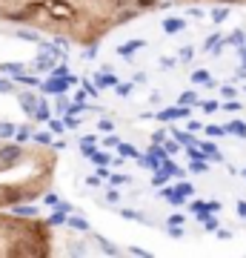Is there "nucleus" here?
Segmentation results:
<instances>
[{
    "mask_svg": "<svg viewBox=\"0 0 246 258\" xmlns=\"http://www.w3.org/2000/svg\"><path fill=\"white\" fill-rule=\"evenodd\" d=\"M0 23L35 29L80 49L101 46L115 32L89 0H0Z\"/></svg>",
    "mask_w": 246,
    "mask_h": 258,
    "instance_id": "f257e3e1",
    "label": "nucleus"
},
{
    "mask_svg": "<svg viewBox=\"0 0 246 258\" xmlns=\"http://www.w3.org/2000/svg\"><path fill=\"white\" fill-rule=\"evenodd\" d=\"M57 172V147L0 138V210L43 198Z\"/></svg>",
    "mask_w": 246,
    "mask_h": 258,
    "instance_id": "f03ea898",
    "label": "nucleus"
},
{
    "mask_svg": "<svg viewBox=\"0 0 246 258\" xmlns=\"http://www.w3.org/2000/svg\"><path fill=\"white\" fill-rule=\"evenodd\" d=\"M55 252L52 224L40 215L0 210V258H49Z\"/></svg>",
    "mask_w": 246,
    "mask_h": 258,
    "instance_id": "7ed1b4c3",
    "label": "nucleus"
},
{
    "mask_svg": "<svg viewBox=\"0 0 246 258\" xmlns=\"http://www.w3.org/2000/svg\"><path fill=\"white\" fill-rule=\"evenodd\" d=\"M69 86H72V83H69V78H57V75H52L49 81H43V92L46 95H63Z\"/></svg>",
    "mask_w": 246,
    "mask_h": 258,
    "instance_id": "20e7f679",
    "label": "nucleus"
},
{
    "mask_svg": "<svg viewBox=\"0 0 246 258\" xmlns=\"http://www.w3.org/2000/svg\"><path fill=\"white\" fill-rule=\"evenodd\" d=\"M37 106H40V95H35V92H20V109L26 112L32 120H35Z\"/></svg>",
    "mask_w": 246,
    "mask_h": 258,
    "instance_id": "39448f33",
    "label": "nucleus"
},
{
    "mask_svg": "<svg viewBox=\"0 0 246 258\" xmlns=\"http://www.w3.org/2000/svg\"><path fill=\"white\" fill-rule=\"evenodd\" d=\"M178 6H201V3H215V6H246V0H172Z\"/></svg>",
    "mask_w": 246,
    "mask_h": 258,
    "instance_id": "423d86ee",
    "label": "nucleus"
},
{
    "mask_svg": "<svg viewBox=\"0 0 246 258\" xmlns=\"http://www.w3.org/2000/svg\"><path fill=\"white\" fill-rule=\"evenodd\" d=\"M189 106H172V109H160L157 112V120H160V123H169V120H178V118H186V115H189Z\"/></svg>",
    "mask_w": 246,
    "mask_h": 258,
    "instance_id": "0eeeda50",
    "label": "nucleus"
},
{
    "mask_svg": "<svg viewBox=\"0 0 246 258\" xmlns=\"http://www.w3.org/2000/svg\"><path fill=\"white\" fill-rule=\"evenodd\" d=\"M95 83H98L101 89H115V86H118V78H115L112 72H106V69H103V72L95 75Z\"/></svg>",
    "mask_w": 246,
    "mask_h": 258,
    "instance_id": "6e6552de",
    "label": "nucleus"
},
{
    "mask_svg": "<svg viewBox=\"0 0 246 258\" xmlns=\"http://www.w3.org/2000/svg\"><path fill=\"white\" fill-rule=\"evenodd\" d=\"M183 29H186V20H181V18H166L163 20L166 35H178V32H183Z\"/></svg>",
    "mask_w": 246,
    "mask_h": 258,
    "instance_id": "1a4fd4ad",
    "label": "nucleus"
},
{
    "mask_svg": "<svg viewBox=\"0 0 246 258\" xmlns=\"http://www.w3.org/2000/svg\"><path fill=\"white\" fill-rule=\"evenodd\" d=\"M223 126H226V135L246 138V120H229V123H223Z\"/></svg>",
    "mask_w": 246,
    "mask_h": 258,
    "instance_id": "9d476101",
    "label": "nucleus"
},
{
    "mask_svg": "<svg viewBox=\"0 0 246 258\" xmlns=\"http://www.w3.org/2000/svg\"><path fill=\"white\" fill-rule=\"evenodd\" d=\"M137 49H143V40H132V43H123V46L118 49V55H120V57H132Z\"/></svg>",
    "mask_w": 246,
    "mask_h": 258,
    "instance_id": "9b49d317",
    "label": "nucleus"
},
{
    "mask_svg": "<svg viewBox=\"0 0 246 258\" xmlns=\"http://www.w3.org/2000/svg\"><path fill=\"white\" fill-rule=\"evenodd\" d=\"M52 118V112H49V103L40 98V106H37V112H35V120L32 123H43V120H49Z\"/></svg>",
    "mask_w": 246,
    "mask_h": 258,
    "instance_id": "f8f14e48",
    "label": "nucleus"
},
{
    "mask_svg": "<svg viewBox=\"0 0 246 258\" xmlns=\"http://www.w3.org/2000/svg\"><path fill=\"white\" fill-rule=\"evenodd\" d=\"M160 195H163V198H166V201H169V204H175V207H181V204L186 201V198H183V195L178 192V189H172V186H166V189H163V192H160Z\"/></svg>",
    "mask_w": 246,
    "mask_h": 258,
    "instance_id": "ddd939ff",
    "label": "nucleus"
},
{
    "mask_svg": "<svg viewBox=\"0 0 246 258\" xmlns=\"http://www.w3.org/2000/svg\"><path fill=\"white\" fill-rule=\"evenodd\" d=\"M178 103H181V106H195V103H201V101H198V92H195V89H186V92L178 98Z\"/></svg>",
    "mask_w": 246,
    "mask_h": 258,
    "instance_id": "4468645a",
    "label": "nucleus"
},
{
    "mask_svg": "<svg viewBox=\"0 0 246 258\" xmlns=\"http://www.w3.org/2000/svg\"><path fill=\"white\" fill-rule=\"evenodd\" d=\"M192 83H203V86H215L206 69H198V72H192Z\"/></svg>",
    "mask_w": 246,
    "mask_h": 258,
    "instance_id": "2eb2a0df",
    "label": "nucleus"
},
{
    "mask_svg": "<svg viewBox=\"0 0 246 258\" xmlns=\"http://www.w3.org/2000/svg\"><path fill=\"white\" fill-rule=\"evenodd\" d=\"M69 227H72V230H80V232H89V224L83 221V215H69Z\"/></svg>",
    "mask_w": 246,
    "mask_h": 258,
    "instance_id": "dca6fc26",
    "label": "nucleus"
},
{
    "mask_svg": "<svg viewBox=\"0 0 246 258\" xmlns=\"http://www.w3.org/2000/svg\"><path fill=\"white\" fill-rule=\"evenodd\" d=\"M0 72H6V75H23V72H26V66H23V63H0Z\"/></svg>",
    "mask_w": 246,
    "mask_h": 258,
    "instance_id": "f3484780",
    "label": "nucleus"
},
{
    "mask_svg": "<svg viewBox=\"0 0 246 258\" xmlns=\"http://www.w3.org/2000/svg\"><path fill=\"white\" fill-rule=\"evenodd\" d=\"M118 149H120V155L132 158V161H137V158H140V152H137V149L132 147V144H123V141H120V144H118Z\"/></svg>",
    "mask_w": 246,
    "mask_h": 258,
    "instance_id": "a211bd4d",
    "label": "nucleus"
},
{
    "mask_svg": "<svg viewBox=\"0 0 246 258\" xmlns=\"http://www.w3.org/2000/svg\"><path fill=\"white\" fill-rule=\"evenodd\" d=\"M226 18H229V6H215V12H212V23H223Z\"/></svg>",
    "mask_w": 246,
    "mask_h": 258,
    "instance_id": "6ab92c4d",
    "label": "nucleus"
},
{
    "mask_svg": "<svg viewBox=\"0 0 246 258\" xmlns=\"http://www.w3.org/2000/svg\"><path fill=\"white\" fill-rule=\"evenodd\" d=\"M220 40H223V35H220V32H215V35H209V37H206V43H203V49H206V52H215V46H218Z\"/></svg>",
    "mask_w": 246,
    "mask_h": 258,
    "instance_id": "aec40b11",
    "label": "nucleus"
},
{
    "mask_svg": "<svg viewBox=\"0 0 246 258\" xmlns=\"http://www.w3.org/2000/svg\"><path fill=\"white\" fill-rule=\"evenodd\" d=\"M32 129H35V126H18V135H15V138L23 141V144H29V141H32V135H35Z\"/></svg>",
    "mask_w": 246,
    "mask_h": 258,
    "instance_id": "412c9836",
    "label": "nucleus"
},
{
    "mask_svg": "<svg viewBox=\"0 0 246 258\" xmlns=\"http://www.w3.org/2000/svg\"><path fill=\"white\" fill-rule=\"evenodd\" d=\"M15 135H18L15 123H0V138H15Z\"/></svg>",
    "mask_w": 246,
    "mask_h": 258,
    "instance_id": "4be33fe9",
    "label": "nucleus"
},
{
    "mask_svg": "<svg viewBox=\"0 0 246 258\" xmlns=\"http://www.w3.org/2000/svg\"><path fill=\"white\" fill-rule=\"evenodd\" d=\"M92 238L98 241V244H101V247L106 249V252H109V255H118V252H120V249H118V247H112V244H109L106 238H103V235H92Z\"/></svg>",
    "mask_w": 246,
    "mask_h": 258,
    "instance_id": "5701e85b",
    "label": "nucleus"
},
{
    "mask_svg": "<svg viewBox=\"0 0 246 258\" xmlns=\"http://www.w3.org/2000/svg\"><path fill=\"white\" fill-rule=\"evenodd\" d=\"M15 81L23 83V86H37V83H40V81L35 78V75H26V72H23V75H15Z\"/></svg>",
    "mask_w": 246,
    "mask_h": 258,
    "instance_id": "b1692460",
    "label": "nucleus"
},
{
    "mask_svg": "<svg viewBox=\"0 0 246 258\" xmlns=\"http://www.w3.org/2000/svg\"><path fill=\"white\" fill-rule=\"evenodd\" d=\"M175 141H178V144H183V147H189V144H195V138H192V132H178V129H175Z\"/></svg>",
    "mask_w": 246,
    "mask_h": 258,
    "instance_id": "393cba45",
    "label": "nucleus"
},
{
    "mask_svg": "<svg viewBox=\"0 0 246 258\" xmlns=\"http://www.w3.org/2000/svg\"><path fill=\"white\" fill-rule=\"evenodd\" d=\"M92 161H95L98 166H109L112 164V158L106 155V152H92Z\"/></svg>",
    "mask_w": 246,
    "mask_h": 258,
    "instance_id": "a878e982",
    "label": "nucleus"
},
{
    "mask_svg": "<svg viewBox=\"0 0 246 258\" xmlns=\"http://www.w3.org/2000/svg\"><path fill=\"white\" fill-rule=\"evenodd\" d=\"M43 201L49 204V207H52V210H57V207H60V204H63V201H60V198H57L55 192H52V189H49V192L43 195Z\"/></svg>",
    "mask_w": 246,
    "mask_h": 258,
    "instance_id": "bb28decb",
    "label": "nucleus"
},
{
    "mask_svg": "<svg viewBox=\"0 0 246 258\" xmlns=\"http://www.w3.org/2000/svg\"><path fill=\"white\" fill-rule=\"evenodd\" d=\"M120 215H123V218H129V221H146L137 210H120Z\"/></svg>",
    "mask_w": 246,
    "mask_h": 258,
    "instance_id": "cd10ccee",
    "label": "nucleus"
},
{
    "mask_svg": "<svg viewBox=\"0 0 246 258\" xmlns=\"http://www.w3.org/2000/svg\"><path fill=\"white\" fill-rule=\"evenodd\" d=\"M49 129H52L55 135H60V132L66 129V123H63V120H57V118H49Z\"/></svg>",
    "mask_w": 246,
    "mask_h": 258,
    "instance_id": "c85d7f7f",
    "label": "nucleus"
},
{
    "mask_svg": "<svg viewBox=\"0 0 246 258\" xmlns=\"http://www.w3.org/2000/svg\"><path fill=\"white\" fill-rule=\"evenodd\" d=\"M63 123H66V129H77V126H80V120L74 118V112H69V115H66Z\"/></svg>",
    "mask_w": 246,
    "mask_h": 258,
    "instance_id": "c756f323",
    "label": "nucleus"
},
{
    "mask_svg": "<svg viewBox=\"0 0 246 258\" xmlns=\"http://www.w3.org/2000/svg\"><path fill=\"white\" fill-rule=\"evenodd\" d=\"M175 189H178V192H181L183 198H189V195H195V186H192V184H178Z\"/></svg>",
    "mask_w": 246,
    "mask_h": 258,
    "instance_id": "7c9ffc66",
    "label": "nucleus"
},
{
    "mask_svg": "<svg viewBox=\"0 0 246 258\" xmlns=\"http://www.w3.org/2000/svg\"><path fill=\"white\" fill-rule=\"evenodd\" d=\"M0 92H3V95H12V92H15V83L6 81V78H0Z\"/></svg>",
    "mask_w": 246,
    "mask_h": 258,
    "instance_id": "2f4dec72",
    "label": "nucleus"
},
{
    "mask_svg": "<svg viewBox=\"0 0 246 258\" xmlns=\"http://www.w3.org/2000/svg\"><path fill=\"white\" fill-rule=\"evenodd\" d=\"M206 132H209L212 138H220V135H226V126H215L212 123V126H206Z\"/></svg>",
    "mask_w": 246,
    "mask_h": 258,
    "instance_id": "473e14b6",
    "label": "nucleus"
},
{
    "mask_svg": "<svg viewBox=\"0 0 246 258\" xmlns=\"http://www.w3.org/2000/svg\"><path fill=\"white\" fill-rule=\"evenodd\" d=\"M240 106L243 103H237L235 98H226V103H223V109H229V112H240Z\"/></svg>",
    "mask_w": 246,
    "mask_h": 258,
    "instance_id": "72a5a7b5",
    "label": "nucleus"
},
{
    "mask_svg": "<svg viewBox=\"0 0 246 258\" xmlns=\"http://www.w3.org/2000/svg\"><path fill=\"white\" fill-rule=\"evenodd\" d=\"M201 106H203V112H209V115H212V112H218L220 103L218 101H201Z\"/></svg>",
    "mask_w": 246,
    "mask_h": 258,
    "instance_id": "f704fd0d",
    "label": "nucleus"
},
{
    "mask_svg": "<svg viewBox=\"0 0 246 258\" xmlns=\"http://www.w3.org/2000/svg\"><path fill=\"white\" fill-rule=\"evenodd\" d=\"M203 230H206V232H215V230H218V218H212V215H209V218L203 221Z\"/></svg>",
    "mask_w": 246,
    "mask_h": 258,
    "instance_id": "c9c22d12",
    "label": "nucleus"
},
{
    "mask_svg": "<svg viewBox=\"0 0 246 258\" xmlns=\"http://www.w3.org/2000/svg\"><path fill=\"white\" fill-rule=\"evenodd\" d=\"M195 57V46H183L181 49V60H192Z\"/></svg>",
    "mask_w": 246,
    "mask_h": 258,
    "instance_id": "e433bc0d",
    "label": "nucleus"
},
{
    "mask_svg": "<svg viewBox=\"0 0 246 258\" xmlns=\"http://www.w3.org/2000/svg\"><path fill=\"white\" fill-rule=\"evenodd\" d=\"M183 221H186V215H183V212H175V215H169V224H175V227H181Z\"/></svg>",
    "mask_w": 246,
    "mask_h": 258,
    "instance_id": "4c0bfd02",
    "label": "nucleus"
},
{
    "mask_svg": "<svg viewBox=\"0 0 246 258\" xmlns=\"http://www.w3.org/2000/svg\"><path fill=\"white\" fill-rule=\"evenodd\" d=\"M115 92H118V95H129V92H132V86H129V83H118V86H115Z\"/></svg>",
    "mask_w": 246,
    "mask_h": 258,
    "instance_id": "58836bf2",
    "label": "nucleus"
},
{
    "mask_svg": "<svg viewBox=\"0 0 246 258\" xmlns=\"http://www.w3.org/2000/svg\"><path fill=\"white\" fill-rule=\"evenodd\" d=\"M52 75H57V78H69V69H66V66H55Z\"/></svg>",
    "mask_w": 246,
    "mask_h": 258,
    "instance_id": "ea45409f",
    "label": "nucleus"
},
{
    "mask_svg": "<svg viewBox=\"0 0 246 258\" xmlns=\"http://www.w3.org/2000/svg\"><path fill=\"white\" fill-rule=\"evenodd\" d=\"M120 141L115 138V135H106V138H103V147H118Z\"/></svg>",
    "mask_w": 246,
    "mask_h": 258,
    "instance_id": "a19ab883",
    "label": "nucleus"
},
{
    "mask_svg": "<svg viewBox=\"0 0 246 258\" xmlns=\"http://www.w3.org/2000/svg\"><path fill=\"white\" fill-rule=\"evenodd\" d=\"M163 147H166V152H169V155H175V152H178V141H166Z\"/></svg>",
    "mask_w": 246,
    "mask_h": 258,
    "instance_id": "79ce46f5",
    "label": "nucleus"
},
{
    "mask_svg": "<svg viewBox=\"0 0 246 258\" xmlns=\"http://www.w3.org/2000/svg\"><path fill=\"white\" fill-rule=\"evenodd\" d=\"M169 235H172V238H181L183 230H181V227H175V224H169Z\"/></svg>",
    "mask_w": 246,
    "mask_h": 258,
    "instance_id": "37998d69",
    "label": "nucleus"
},
{
    "mask_svg": "<svg viewBox=\"0 0 246 258\" xmlns=\"http://www.w3.org/2000/svg\"><path fill=\"white\" fill-rule=\"evenodd\" d=\"M98 126H101L103 132H112V129H115V123H112V120H106V118H103L101 123H98Z\"/></svg>",
    "mask_w": 246,
    "mask_h": 258,
    "instance_id": "c03bdc74",
    "label": "nucleus"
},
{
    "mask_svg": "<svg viewBox=\"0 0 246 258\" xmlns=\"http://www.w3.org/2000/svg\"><path fill=\"white\" fill-rule=\"evenodd\" d=\"M112 184H115V186H120V184H129V178H126V175H112Z\"/></svg>",
    "mask_w": 246,
    "mask_h": 258,
    "instance_id": "a18cd8bd",
    "label": "nucleus"
},
{
    "mask_svg": "<svg viewBox=\"0 0 246 258\" xmlns=\"http://www.w3.org/2000/svg\"><path fill=\"white\" fill-rule=\"evenodd\" d=\"M83 89H86V92H89V98H98V89H95V86H92L89 81L83 83Z\"/></svg>",
    "mask_w": 246,
    "mask_h": 258,
    "instance_id": "49530a36",
    "label": "nucleus"
},
{
    "mask_svg": "<svg viewBox=\"0 0 246 258\" xmlns=\"http://www.w3.org/2000/svg\"><path fill=\"white\" fill-rule=\"evenodd\" d=\"M220 95H223V98H235V86H223Z\"/></svg>",
    "mask_w": 246,
    "mask_h": 258,
    "instance_id": "de8ad7c7",
    "label": "nucleus"
},
{
    "mask_svg": "<svg viewBox=\"0 0 246 258\" xmlns=\"http://www.w3.org/2000/svg\"><path fill=\"white\" fill-rule=\"evenodd\" d=\"M206 207H209V212H215V215L220 212V201H206Z\"/></svg>",
    "mask_w": 246,
    "mask_h": 258,
    "instance_id": "09e8293b",
    "label": "nucleus"
},
{
    "mask_svg": "<svg viewBox=\"0 0 246 258\" xmlns=\"http://www.w3.org/2000/svg\"><path fill=\"white\" fill-rule=\"evenodd\" d=\"M106 201H109V204H118V189H109V192H106Z\"/></svg>",
    "mask_w": 246,
    "mask_h": 258,
    "instance_id": "8fccbe9b",
    "label": "nucleus"
},
{
    "mask_svg": "<svg viewBox=\"0 0 246 258\" xmlns=\"http://www.w3.org/2000/svg\"><path fill=\"white\" fill-rule=\"evenodd\" d=\"M237 57H240V63L246 66V43H243V46H237Z\"/></svg>",
    "mask_w": 246,
    "mask_h": 258,
    "instance_id": "3c124183",
    "label": "nucleus"
},
{
    "mask_svg": "<svg viewBox=\"0 0 246 258\" xmlns=\"http://www.w3.org/2000/svg\"><path fill=\"white\" fill-rule=\"evenodd\" d=\"M152 141H155V144H163V141H166V132H155V138H152Z\"/></svg>",
    "mask_w": 246,
    "mask_h": 258,
    "instance_id": "603ef678",
    "label": "nucleus"
},
{
    "mask_svg": "<svg viewBox=\"0 0 246 258\" xmlns=\"http://www.w3.org/2000/svg\"><path fill=\"white\" fill-rule=\"evenodd\" d=\"M83 144H98V138H95V135H86V138H80V147Z\"/></svg>",
    "mask_w": 246,
    "mask_h": 258,
    "instance_id": "864d4df0",
    "label": "nucleus"
},
{
    "mask_svg": "<svg viewBox=\"0 0 246 258\" xmlns=\"http://www.w3.org/2000/svg\"><path fill=\"white\" fill-rule=\"evenodd\" d=\"M186 129H189V132H195V129H201V123H198V120H189V123H186Z\"/></svg>",
    "mask_w": 246,
    "mask_h": 258,
    "instance_id": "5fc2aeb1",
    "label": "nucleus"
},
{
    "mask_svg": "<svg viewBox=\"0 0 246 258\" xmlns=\"http://www.w3.org/2000/svg\"><path fill=\"white\" fill-rule=\"evenodd\" d=\"M237 215H243V218H246V201L237 204Z\"/></svg>",
    "mask_w": 246,
    "mask_h": 258,
    "instance_id": "6e6d98bb",
    "label": "nucleus"
},
{
    "mask_svg": "<svg viewBox=\"0 0 246 258\" xmlns=\"http://www.w3.org/2000/svg\"><path fill=\"white\" fill-rule=\"evenodd\" d=\"M240 175H243V178H246V169H243V172H240Z\"/></svg>",
    "mask_w": 246,
    "mask_h": 258,
    "instance_id": "4d7b16f0",
    "label": "nucleus"
}]
</instances>
